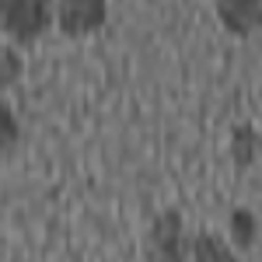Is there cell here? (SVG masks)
<instances>
[{
    "instance_id": "1",
    "label": "cell",
    "mask_w": 262,
    "mask_h": 262,
    "mask_svg": "<svg viewBox=\"0 0 262 262\" xmlns=\"http://www.w3.org/2000/svg\"><path fill=\"white\" fill-rule=\"evenodd\" d=\"M56 0H0V32L14 42H35L53 25Z\"/></svg>"
},
{
    "instance_id": "2",
    "label": "cell",
    "mask_w": 262,
    "mask_h": 262,
    "mask_svg": "<svg viewBox=\"0 0 262 262\" xmlns=\"http://www.w3.org/2000/svg\"><path fill=\"white\" fill-rule=\"evenodd\" d=\"M189 242H185V227H182L179 210H164L158 213L147 234H143V259L147 262H185Z\"/></svg>"
},
{
    "instance_id": "3",
    "label": "cell",
    "mask_w": 262,
    "mask_h": 262,
    "mask_svg": "<svg viewBox=\"0 0 262 262\" xmlns=\"http://www.w3.org/2000/svg\"><path fill=\"white\" fill-rule=\"evenodd\" d=\"M108 18V0H56L53 21L67 39H81L98 32Z\"/></svg>"
},
{
    "instance_id": "4",
    "label": "cell",
    "mask_w": 262,
    "mask_h": 262,
    "mask_svg": "<svg viewBox=\"0 0 262 262\" xmlns=\"http://www.w3.org/2000/svg\"><path fill=\"white\" fill-rule=\"evenodd\" d=\"M213 7L231 35H252L262 28V0H213Z\"/></svg>"
},
{
    "instance_id": "5",
    "label": "cell",
    "mask_w": 262,
    "mask_h": 262,
    "mask_svg": "<svg viewBox=\"0 0 262 262\" xmlns=\"http://www.w3.org/2000/svg\"><path fill=\"white\" fill-rule=\"evenodd\" d=\"M189 259L192 262H238V255L231 252V245L213 231H200L189 242Z\"/></svg>"
},
{
    "instance_id": "6",
    "label": "cell",
    "mask_w": 262,
    "mask_h": 262,
    "mask_svg": "<svg viewBox=\"0 0 262 262\" xmlns=\"http://www.w3.org/2000/svg\"><path fill=\"white\" fill-rule=\"evenodd\" d=\"M255 147H259V137L252 126H238L234 137H231V154H234V164L238 168H248L255 161Z\"/></svg>"
},
{
    "instance_id": "7",
    "label": "cell",
    "mask_w": 262,
    "mask_h": 262,
    "mask_svg": "<svg viewBox=\"0 0 262 262\" xmlns=\"http://www.w3.org/2000/svg\"><path fill=\"white\" fill-rule=\"evenodd\" d=\"M21 70H25V63H21L18 49H14V46H4V42H0V91L14 88V84L21 81Z\"/></svg>"
},
{
    "instance_id": "8",
    "label": "cell",
    "mask_w": 262,
    "mask_h": 262,
    "mask_svg": "<svg viewBox=\"0 0 262 262\" xmlns=\"http://www.w3.org/2000/svg\"><path fill=\"white\" fill-rule=\"evenodd\" d=\"M18 137H21V126L11 112V105L0 98V158H7L14 147H18Z\"/></svg>"
},
{
    "instance_id": "9",
    "label": "cell",
    "mask_w": 262,
    "mask_h": 262,
    "mask_svg": "<svg viewBox=\"0 0 262 262\" xmlns=\"http://www.w3.org/2000/svg\"><path fill=\"white\" fill-rule=\"evenodd\" d=\"M255 231H259V224H255V217L248 210H234L231 213V242L238 245V248H252Z\"/></svg>"
}]
</instances>
